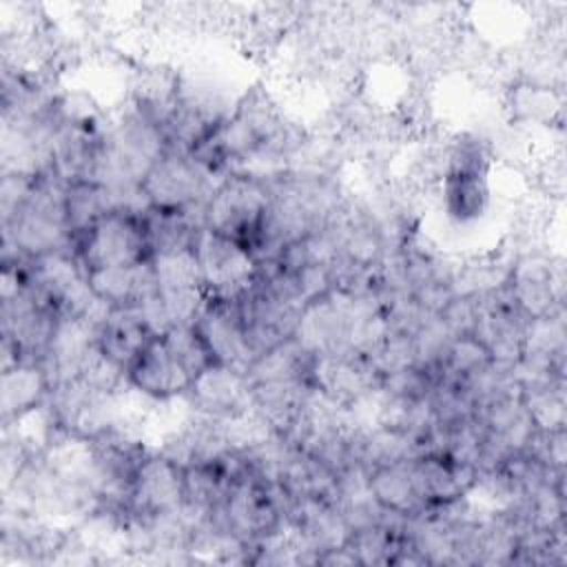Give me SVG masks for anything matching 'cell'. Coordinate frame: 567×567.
<instances>
[{
  "label": "cell",
  "instance_id": "obj_13",
  "mask_svg": "<svg viewBox=\"0 0 567 567\" xmlns=\"http://www.w3.org/2000/svg\"><path fill=\"white\" fill-rule=\"evenodd\" d=\"M51 392V379L40 361H18L2 368L0 408L2 423H13L44 405Z\"/></svg>",
  "mask_w": 567,
  "mask_h": 567
},
{
  "label": "cell",
  "instance_id": "obj_7",
  "mask_svg": "<svg viewBox=\"0 0 567 567\" xmlns=\"http://www.w3.org/2000/svg\"><path fill=\"white\" fill-rule=\"evenodd\" d=\"M193 326L215 363L235 368L246 374L248 365L255 361V354L250 350L246 326L235 299L206 297Z\"/></svg>",
  "mask_w": 567,
  "mask_h": 567
},
{
  "label": "cell",
  "instance_id": "obj_8",
  "mask_svg": "<svg viewBox=\"0 0 567 567\" xmlns=\"http://www.w3.org/2000/svg\"><path fill=\"white\" fill-rule=\"evenodd\" d=\"M505 286L527 319L563 310V272L545 257L518 259L507 270Z\"/></svg>",
  "mask_w": 567,
  "mask_h": 567
},
{
  "label": "cell",
  "instance_id": "obj_5",
  "mask_svg": "<svg viewBox=\"0 0 567 567\" xmlns=\"http://www.w3.org/2000/svg\"><path fill=\"white\" fill-rule=\"evenodd\" d=\"M184 505V465L164 452L148 450L135 467L126 514L159 516Z\"/></svg>",
  "mask_w": 567,
  "mask_h": 567
},
{
  "label": "cell",
  "instance_id": "obj_10",
  "mask_svg": "<svg viewBox=\"0 0 567 567\" xmlns=\"http://www.w3.org/2000/svg\"><path fill=\"white\" fill-rule=\"evenodd\" d=\"M368 487L374 503L388 514L401 518H414L430 509L423 489L419 485L412 456L381 463L368 470Z\"/></svg>",
  "mask_w": 567,
  "mask_h": 567
},
{
  "label": "cell",
  "instance_id": "obj_6",
  "mask_svg": "<svg viewBox=\"0 0 567 567\" xmlns=\"http://www.w3.org/2000/svg\"><path fill=\"white\" fill-rule=\"evenodd\" d=\"M190 383L193 374L168 348L162 334H153V339L126 370L128 390L157 403L184 399L190 390Z\"/></svg>",
  "mask_w": 567,
  "mask_h": 567
},
{
  "label": "cell",
  "instance_id": "obj_11",
  "mask_svg": "<svg viewBox=\"0 0 567 567\" xmlns=\"http://www.w3.org/2000/svg\"><path fill=\"white\" fill-rule=\"evenodd\" d=\"M91 292L109 308H140L157 292L151 261L84 272Z\"/></svg>",
  "mask_w": 567,
  "mask_h": 567
},
{
  "label": "cell",
  "instance_id": "obj_3",
  "mask_svg": "<svg viewBox=\"0 0 567 567\" xmlns=\"http://www.w3.org/2000/svg\"><path fill=\"white\" fill-rule=\"evenodd\" d=\"M213 177L188 153L168 148L142 177L140 195L146 208L199 210L215 186Z\"/></svg>",
  "mask_w": 567,
  "mask_h": 567
},
{
  "label": "cell",
  "instance_id": "obj_14",
  "mask_svg": "<svg viewBox=\"0 0 567 567\" xmlns=\"http://www.w3.org/2000/svg\"><path fill=\"white\" fill-rule=\"evenodd\" d=\"M120 202L111 188L100 182L82 179L71 182L64 188V219L71 235V241L93 226L104 213L117 208Z\"/></svg>",
  "mask_w": 567,
  "mask_h": 567
},
{
  "label": "cell",
  "instance_id": "obj_4",
  "mask_svg": "<svg viewBox=\"0 0 567 567\" xmlns=\"http://www.w3.org/2000/svg\"><path fill=\"white\" fill-rule=\"evenodd\" d=\"M193 248L199 261L206 297L237 299L255 281L257 264L241 244L202 228Z\"/></svg>",
  "mask_w": 567,
  "mask_h": 567
},
{
  "label": "cell",
  "instance_id": "obj_2",
  "mask_svg": "<svg viewBox=\"0 0 567 567\" xmlns=\"http://www.w3.org/2000/svg\"><path fill=\"white\" fill-rule=\"evenodd\" d=\"M142 210L126 206L111 208L71 241V250L84 272L151 261Z\"/></svg>",
  "mask_w": 567,
  "mask_h": 567
},
{
  "label": "cell",
  "instance_id": "obj_12",
  "mask_svg": "<svg viewBox=\"0 0 567 567\" xmlns=\"http://www.w3.org/2000/svg\"><path fill=\"white\" fill-rule=\"evenodd\" d=\"M153 334L140 308H111L95 328V346L109 361L126 372Z\"/></svg>",
  "mask_w": 567,
  "mask_h": 567
},
{
  "label": "cell",
  "instance_id": "obj_9",
  "mask_svg": "<svg viewBox=\"0 0 567 567\" xmlns=\"http://www.w3.org/2000/svg\"><path fill=\"white\" fill-rule=\"evenodd\" d=\"M184 399L188 401V408L199 416L233 419L248 412L250 385L244 372L221 363H210L193 379Z\"/></svg>",
  "mask_w": 567,
  "mask_h": 567
},
{
  "label": "cell",
  "instance_id": "obj_1",
  "mask_svg": "<svg viewBox=\"0 0 567 567\" xmlns=\"http://www.w3.org/2000/svg\"><path fill=\"white\" fill-rule=\"evenodd\" d=\"M270 208V184L244 173L219 177L204 202V228L252 250Z\"/></svg>",
  "mask_w": 567,
  "mask_h": 567
},
{
  "label": "cell",
  "instance_id": "obj_15",
  "mask_svg": "<svg viewBox=\"0 0 567 567\" xmlns=\"http://www.w3.org/2000/svg\"><path fill=\"white\" fill-rule=\"evenodd\" d=\"M157 290H193L204 288L202 270L195 255V248L157 255L151 259Z\"/></svg>",
  "mask_w": 567,
  "mask_h": 567
}]
</instances>
